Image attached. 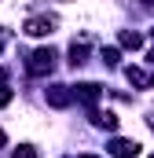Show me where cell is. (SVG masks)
Wrapping results in <instances>:
<instances>
[{
  "label": "cell",
  "instance_id": "1",
  "mask_svg": "<svg viewBox=\"0 0 154 158\" xmlns=\"http://www.w3.org/2000/svg\"><path fill=\"white\" fill-rule=\"evenodd\" d=\"M55 63H59V52L55 48H37V52L26 55V74L30 77H48L55 70Z\"/></svg>",
  "mask_w": 154,
  "mask_h": 158
},
{
  "label": "cell",
  "instance_id": "2",
  "mask_svg": "<svg viewBox=\"0 0 154 158\" xmlns=\"http://www.w3.org/2000/svg\"><path fill=\"white\" fill-rule=\"evenodd\" d=\"M55 30H59V19L55 15H30L22 22V33L26 37H51Z\"/></svg>",
  "mask_w": 154,
  "mask_h": 158
},
{
  "label": "cell",
  "instance_id": "3",
  "mask_svg": "<svg viewBox=\"0 0 154 158\" xmlns=\"http://www.w3.org/2000/svg\"><path fill=\"white\" fill-rule=\"evenodd\" d=\"M44 103H48V107H55V110H66V107L74 103L70 85H48V88H44Z\"/></svg>",
  "mask_w": 154,
  "mask_h": 158
},
{
  "label": "cell",
  "instance_id": "4",
  "mask_svg": "<svg viewBox=\"0 0 154 158\" xmlns=\"http://www.w3.org/2000/svg\"><path fill=\"white\" fill-rule=\"evenodd\" d=\"M70 92H74V99H81L84 107H95L99 96H103V85H95V81H81V85H74Z\"/></svg>",
  "mask_w": 154,
  "mask_h": 158
},
{
  "label": "cell",
  "instance_id": "5",
  "mask_svg": "<svg viewBox=\"0 0 154 158\" xmlns=\"http://www.w3.org/2000/svg\"><path fill=\"white\" fill-rule=\"evenodd\" d=\"M107 155L110 158H136L140 155V143H136V140H125V136H114V140L107 143Z\"/></svg>",
  "mask_w": 154,
  "mask_h": 158
},
{
  "label": "cell",
  "instance_id": "6",
  "mask_svg": "<svg viewBox=\"0 0 154 158\" xmlns=\"http://www.w3.org/2000/svg\"><path fill=\"white\" fill-rule=\"evenodd\" d=\"M125 77H128V85L132 88H154V74L147 70V66H125Z\"/></svg>",
  "mask_w": 154,
  "mask_h": 158
},
{
  "label": "cell",
  "instance_id": "7",
  "mask_svg": "<svg viewBox=\"0 0 154 158\" xmlns=\"http://www.w3.org/2000/svg\"><path fill=\"white\" fill-rule=\"evenodd\" d=\"M88 118H92L95 129H107V132H114V129H117V114H114V110H99V107H92Z\"/></svg>",
  "mask_w": 154,
  "mask_h": 158
},
{
  "label": "cell",
  "instance_id": "8",
  "mask_svg": "<svg viewBox=\"0 0 154 158\" xmlns=\"http://www.w3.org/2000/svg\"><path fill=\"white\" fill-rule=\"evenodd\" d=\"M88 40H92V37H81V40L70 44V66H74V70L88 63Z\"/></svg>",
  "mask_w": 154,
  "mask_h": 158
},
{
  "label": "cell",
  "instance_id": "9",
  "mask_svg": "<svg viewBox=\"0 0 154 158\" xmlns=\"http://www.w3.org/2000/svg\"><path fill=\"white\" fill-rule=\"evenodd\" d=\"M117 44L128 48V52H140V48H143V33H136V30H121V33H117Z\"/></svg>",
  "mask_w": 154,
  "mask_h": 158
},
{
  "label": "cell",
  "instance_id": "10",
  "mask_svg": "<svg viewBox=\"0 0 154 158\" xmlns=\"http://www.w3.org/2000/svg\"><path fill=\"white\" fill-rule=\"evenodd\" d=\"M99 63H103V66H117V63H121V52H117V48H103V52H99Z\"/></svg>",
  "mask_w": 154,
  "mask_h": 158
},
{
  "label": "cell",
  "instance_id": "11",
  "mask_svg": "<svg viewBox=\"0 0 154 158\" xmlns=\"http://www.w3.org/2000/svg\"><path fill=\"white\" fill-rule=\"evenodd\" d=\"M11 158H40V151L33 147V143H18V147L11 151Z\"/></svg>",
  "mask_w": 154,
  "mask_h": 158
},
{
  "label": "cell",
  "instance_id": "12",
  "mask_svg": "<svg viewBox=\"0 0 154 158\" xmlns=\"http://www.w3.org/2000/svg\"><path fill=\"white\" fill-rule=\"evenodd\" d=\"M11 99H15V92H11V88H7V85H0V107H7V103H11Z\"/></svg>",
  "mask_w": 154,
  "mask_h": 158
},
{
  "label": "cell",
  "instance_id": "13",
  "mask_svg": "<svg viewBox=\"0 0 154 158\" xmlns=\"http://www.w3.org/2000/svg\"><path fill=\"white\" fill-rule=\"evenodd\" d=\"M147 125H151V132H154V114H147Z\"/></svg>",
  "mask_w": 154,
  "mask_h": 158
},
{
  "label": "cell",
  "instance_id": "14",
  "mask_svg": "<svg viewBox=\"0 0 154 158\" xmlns=\"http://www.w3.org/2000/svg\"><path fill=\"white\" fill-rule=\"evenodd\" d=\"M4 143H7V136H4V129H0V147H4Z\"/></svg>",
  "mask_w": 154,
  "mask_h": 158
},
{
  "label": "cell",
  "instance_id": "15",
  "mask_svg": "<svg viewBox=\"0 0 154 158\" xmlns=\"http://www.w3.org/2000/svg\"><path fill=\"white\" fill-rule=\"evenodd\" d=\"M147 7H151V11H154V0H147Z\"/></svg>",
  "mask_w": 154,
  "mask_h": 158
},
{
  "label": "cell",
  "instance_id": "16",
  "mask_svg": "<svg viewBox=\"0 0 154 158\" xmlns=\"http://www.w3.org/2000/svg\"><path fill=\"white\" fill-rule=\"evenodd\" d=\"M147 59H151V63H154V48H151V55H147Z\"/></svg>",
  "mask_w": 154,
  "mask_h": 158
},
{
  "label": "cell",
  "instance_id": "17",
  "mask_svg": "<svg viewBox=\"0 0 154 158\" xmlns=\"http://www.w3.org/2000/svg\"><path fill=\"white\" fill-rule=\"evenodd\" d=\"M77 158H95V155H77Z\"/></svg>",
  "mask_w": 154,
  "mask_h": 158
},
{
  "label": "cell",
  "instance_id": "18",
  "mask_svg": "<svg viewBox=\"0 0 154 158\" xmlns=\"http://www.w3.org/2000/svg\"><path fill=\"white\" fill-rule=\"evenodd\" d=\"M151 33H154V30H151Z\"/></svg>",
  "mask_w": 154,
  "mask_h": 158
},
{
  "label": "cell",
  "instance_id": "19",
  "mask_svg": "<svg viewBox=\"0 0 154 158\" xmlns=\"http://www.w3.org/2000/svg\"><path fill=\"white\" fill-rule=\"evenodd\" d=\"M151 158H154V155H151Z\"/></svg>",
  "mask_w": 154,
  "mask_h": 158
}]
</instances>
